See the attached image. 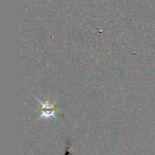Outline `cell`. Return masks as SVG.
<instances>
[{
    "mask_svg": "<svg viewBox=\"0 0 155 155\" xmlns=\"http://www.w3.org/2000/svg\"><path fill=\"white\" fill-rule=\"evenodd\" d=\"M37 100L39 101V104L42 105L40 114L41 118H51L54 117V115H55V107L53 104H50L48 102L43 103L39 101L38 98Z\"/></svg>",
    "mask_w": 155,
    "mask_h": 155,
    "instance_id": "obj_1",
    "label": "cell"
}]
</instances>
